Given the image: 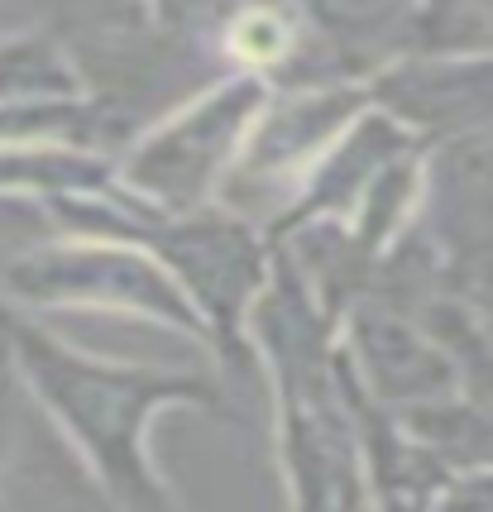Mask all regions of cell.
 Returning <instances> with one entry per match:
<instances>
[{"instance_id":"obj_1","label":"cell","mask_w":493,"mask_h":512,"mask_svg":"<svg viewBox=\"0 0 493 512\" xmlns=\"http://www.w3.org/2000/svg\"><path fill=\"white\" fill-rule=\"evenodd\" d=\"M24 359L111 512H182L178 489L154 455V426L163 412L230 417L221 379L96 359L44 335L24 340Z\"/></svg>"},{"instance_id":"obj_5","label":"cell","mask_w":493,"mask_h":512,"mask_svg":"<svg viewBox=\"0 0 493 512\" xmlns=\"http://www.w3.org/2000/svg\"><path fill=\"white\" fill-rule=\"evenodd\" d=\"M34 292L58 297V302H77L91 312H115L125 321H149V326H163L173 335H187L192 345H211L202 316L192 312V302L163 273V264L125 240H106V245L96 240V245L44 259L34 268Z\"/></svg>"},{"instance_id":"obj_2","label":"cell","mask_w":493,"mask_h":512,"mask_svg":"<svg viewBox=\"0 0 493 512\" xmlns=\"http://www.w3.org/2000/svg\"><path fill=\"white\" fill-rule=\"evenodd\" d=\"M77 67L91 82V115L111 144H130L192 96L235 77L221 53V15L125 5L77 15Z\"/></svg>"},{"instance_id":"obj_4","label":"cell","mask_w":493,"mask_h":512,"mask_svg":"<svg viewBox=\"0 0 493 512\" xmlns=\"http://www.w3.org/2000/svg\"><path fill=\"white\" fill-rule=\"evenodd\" d=\"M417 240L441 292H493V139L426 149Z\"/></svg>"},{"instance_id":"obj_3","label":"cell","mask_w":493,"mask_h":512,"mask_svg":"<svg viewBox=\"0 0 493 512\" xmlns=\"http://www.w3.org/2000/svg\"><path fill=\"white\" fill-rule=\"evenodd\" d=\"M264 106L269 82L245 72L225 77L130 139L115 163V182L125 187V197L163 216L211 211Z\"/></svg>"}]
</instances>
